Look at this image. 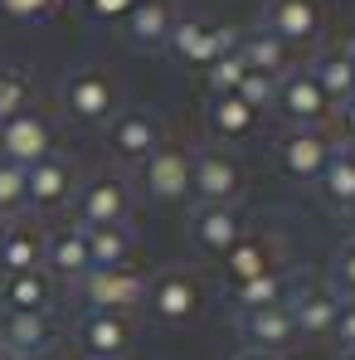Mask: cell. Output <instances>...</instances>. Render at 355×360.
Listing matches in <instances>:
<instances>
[{
  "instance_id": "60d3db41",
  "label": "cell",
  "mask_w": 355,
  "mask_h": 360,
  "mask_svg": "<svg viewBox=\"0 0 355 360\" xmlns=\"http://www.w3.org/2000/svg\"><path fill=\"white\" fill-rule=\"evenodd\" d=\"M5 234H10V229H5V219H0V243H5Z\"/></svg>"
},
{
  "instance_id": "e575fe53",
  "label": "cell",
  "mask_w": 355,
  "mask_h": 360,
  "mask_svg": "<svg viewBox=\"0 0 355 360\" xmlns=\"http://www.w3.org/2000/svg\"><path fill=\"white\" fill-rule=\"evenodd\" d=\"M331 336H336V346H341V356L355 351V302L351 307H341V316H336V326H331Z\"/></svg>"
},
{
  "instance_id": "ffe728a7",
  "label": "cell",
  "mask_w": 355,
  "mask_h": 360,
  "mask_svg": "<svg viewBox=\"0 0 355 360\" xmlns=\"http://www.w3.org/2000/svg\"><path fill=\"white\" fill-rule=\"evenodd\" d=\"M171 5L166 0H141V5H131V15H127V34H131V44L136 49H161L166 39H171Z\"/></svg>"
},
{
  "instance_id": "484cf974",
  "label": "cell",
  "mask_w": 355,
  "mask_h": 360,
  "mask_svg": "<svg viewBox=\"0 0 355 360\" xmlns=\"http://www.w3.org/2000/svg\"><path fill=\"white\" fill-rule=\"evenodd\" d=\"M316 185H321V200L331 205V210H351L355 205V166L341 156V146H336V156L321 166V176H316Z\"/></svg>"
},
{
  "instance_id": "7bdbcfd3",
  "label": "cell",
  "mask_w": 355,
  "mask_h": 360,
  "mask_svg": "<svg viewBox=\"0 0 355 360\" xmlns=\"http://www.w3.org/2000/svg\"><path fill=\"white\" fill-rule=\"evenodd\" d=\"M0 360H10V356H5V351H0Z\"/></svg>"
},
{
  "instance_id": "d6986e66",
  "label": "cell",
  "mask_w": 355,
  "mask_h": 360,
  "mask_svg": "<svg viewBox=\"0 0 355 360\" xmlns=\"http://www.w3.org/2000/svg\"><path fill=\"white\" fill-rule=\"evenodd\" d=\"M88 243V268H127L136 253V234L131 224H108V229H83Z\"/></svg>"
},
{
  "instance_id": "603a6c76",
  "label": "cell",
  "mask_w": 355,
  "mask_h": 360,
  "mask_svg": "<svg viewBox=\"0 0 355 360\" xmlns=\"http://www.w3.org/2000/svg\"><path fill=\"white\" fill-rule=\"evenodd\" d=\"M311 78H316V88L331 98V108L346 103V98H355V59H351V49L321 54V59L311 63Z\"/></svg>"
},
{
  "instance_id": "b9f144b4",
  "label": "cell",
  "mask_w": 355,
  "mask_h": 360,
  "mask_svg": "<svg viewBox=\"0 0 355 360\" xmlns=\"http://www.w3.org/2000/svg\"><path fill=\"white\" fill-rule=\"evenodd\" d=\"M341 360H355V351H346V356H341Z\"/></svg>"
},
{
  "instance_id": "ab89813d",
  "label": "cell",
  "mask_w": 355,
  "mask_h": 360,
  "mask_svg": "<svg viewBox=\"0 0 355 360\" xmlns=\"http://www.w3.org/2000/svg\"><path fill=\"white\" fill-rule=\"evenodd\" d=\"M346 229H351V234H355V205H351V210H346Z\"/></svg>"
},
{
  "instance_id": "8d00e7d4",
  "label": "cell",
  "mask_w": 355,
  "mask_h": 360,
  "mask_svg": "<svg viewBox=\"0 0 355 360\" xmlns=\"http://www.w3.org/2000/svg\"><path fill=\"white\" fill-rule=\"evenodd\" d=\"M127 5H131V0H93V10H98V15H122Z\"/></svg>"
},
{
  "instance_id": "74e56055",
  "label": "cell",
  "mask_w": 355,
  "mask_h": 360,
  "mask_svg": "<svg viewBox=\"0 0 355 360\" xmlns=\"http://www.w3.org/2000/svg\"><path fill=\"white\" fill-rule=\"evenodd\" d=\"M234 360H278V356H268V351H238Z\"/></svg>"
},
{
  "instance_id": "ac0fdd59",
  "label": "cell",
  "mask_w": 355,
  "mask_h": 360,
  "mask_svg": "<svg viewBox=\"0 0 355 360\" xmlns=\"http://www.w3.org/2000/svg\"><path fill=\"white\" fill-rule=\"evenodd\" d=\"M341 307H346V302L336 297V292H321V288H302V292L288 302L297 336H331V326H336Z\"/></svg>"
},
{
  "instance_id": "7402d4cb",
  "label": "cell",
  "mask_w": 355,
  "mask_h": 360,
  "mask_svg": "<svg viewBox=\"0 0 355 360\" xmlns=\"http://www.w3.org/2000/svg\"><path fill=\"white\" fill-rule=\"evenodd\" d=\"M288 288H292V278L283 273V268H273V273H263V278H248V283H238L229 288V302H234V311H263V307H283L288 297Z\"/></svg>"
},
{
  "instance_id": "cb8c5ba5",
  "label": "cell",
  "mask_w": 355,
  "mask_h": 360,
  "mask_svg": "<svg viewBox=\"0 0 355 360\" xmlns=\"http://www.w3.org/2000/svg\"><path fill=\"white\" fill-rule=\"evenodd\" d=\"M0 311H30V316H44L49 311V283L39 273H15L0 283Z\"/></svg>"
},
{
  "instance_id": "3957f363",
  "label": "cell",
  "mask_w": 355,
  "mask_h": 360,
  "mask_svg": "<svg viewBox=\"0 0 355 360\" xmlns=\"http://www.w3.org/2000/svg\"><path fill=\"white\" fill-rule=\"evenodd\" d=\"M141 190L156 205H185L190 200V156L176 146H156L141 161Z\"/></svg>"
},
{
  "instance_id": "2e32d148",
  "label": "cell",
  "mask_w": 355,
  "mask_h": 360,
  "mask_svg": "<svg viewBox=\"0 0 355 360\" xmlns=\"http://www.w3.org/2000/svg\"><path fill=\"white\" fill-rule=\"evenodd\" d=\"M234 326H238V336L248 341V351H268V356L283 351V346L297 336L288 302H283V307H263V311H243Z\"/></svg>"
},
{
  "instance_id": "8fae6325",
  "label": "cell",
  "mask_w": 355,
  "mask_h": 360,
  "mask_svg": "<svg viewBox=\"0 0 355 360\" xmlns=\"http://www.w3.org/2000/svg\"><path fill=\"white\" fill-rule=\"evenodd\" d=\"M166 49L185 63H200V68H209V63L219 59V54H229L238 49V34L234 30H205L200 20H176L171 25V39H166Z\"/></svg>"
},
{
  "instance_id": "e0dca14e",
  "label": "cell",
  "mask_w": 355,
  "mask_h": 360,
  "mask_svg": "<svg viewBox=\"0 0 355 360\" xmlns=\"http://www.w3.org/2000/svg\"><path fill=\"white\" fill-rule=\"evenodd\" d=\"M263 30L278 34L283 44H306V39H316L321 15H316L311 0H268V10H263Z\"/></svg>"
},
{
  "instance_id": "4316f807",
  "label": "cell",
  "mask_w": 355,
  "mask_h": 360,
  "mask_svg": "<svg viewBox=\"0 0 355 360\" xmlns=\"http://www.w3.org/2000/svg\"><path fill=\"white\" fill-rule=\"evenodd\" d=\"M238 54H243V63H248L253 73L278 78V73H283V63H288V44H283L278 34H268V30H253L248 39H238Z\"/></svg>"
},
{
  "instance_id": "9c48e42d",
  "label": "cell",
  "mask_w": 355,
  "mask_h": 360,
  "mask_svg": "<svg viewBox=\"0 0 355 360\" xmlns=\"http://www.w3.org/2000/svg\"><path fill=\"white\" fill-rule=\"evenodd\" d=\"M127 180L98 176L78 190V229H108V224H127Z\"/></svg>"
},
{
  "instance_id": "1f68e13d",
  "label": "cell",
  "mask_w": 355,
  "mask_h": 360,
  "mask_svg": "<svg viewBox=\"0 0 355 360\" xmlns=\"http://www.w3.org/2000/svg\"><path fill=\"white\" fill-rule=\"evenodd\" d=\"M25 98H30V88H25V73H10V68H0V127L10 117H20L25 112Z\"/></svg>"
},
{
  "instance_id": "5bb4252c",
  "label": "cell",
  "mask_w": 355,
  "mask_h": 360,
  "mask_svg": "<svg viewBox=\"0 0 355 360\" xmlns=\"http://www.w3.org/2000/svg\"><path fill=\"white\" fill-rule=\"evenodd\" d=\"M73 336H78L88 360H117L131 346V331H127V321L117 311H83L73 321Z\"/></svg>"
},
{
  "instance_id": "6da1fadb",
  "label": "cell",
  "mask_w": 355,
  "mask_h": 360,
  "mask_svg": "<svg viewBox=\"0 0 355 360\" xmlns=\"http://www.w3.org/2000/svg\"><path fill=\"white\" fill-rule=\"evenodd\" d=\"M146 273H136V268H88L73 288H78V297L88 311H131V307H141L146 302Z\"/></svg>"
},
{
  "instance_id": "f1b7e54d",
  "label": "cell",
  "mask_w": 355,
  "mask_h": 360,
  "mask_svg": "<svg viewBox=\"0 0 355 360\" xmlns=\"http://www.w3.org/2000/svg\"><path fill=\"white\" fill-rule=\"evenodd\" d=\"M224 273H229V283H248V278H263V273H273V258H268V243H258V239H243L224 258Z\"/></svg>"
},
{
  "instance_id": "836d02e7",
  "label": "cell",
  "mask_w": 355,
  "mask_h": 360,
  "mask_svg": "<svg viewBox=\"0 0 355 360\" xmlns=\"http://www.w3.org/2000/svg\"><path fill=\"white\" fill-rule=\"evenodd\" d=\"M331 292L341 302H355V239L336 253V263H331Z\"/></svg>"
},
{
  "instance_id": "ee69618b",
  "label": "cell",
  "mask_w": 355,
  "mask_h": 360,
  "mask_svg": "<svg viewBox=\"0 0 355 360\" xmlns=\"http://www.w3.org/2000/svg\"><path fill=\"white\" fill-rule=\"evenodd\" d=\"M351 59H355V44H351Z\"/></svg>"
},
{
  "instance_id": "4dcf8cb0",
  "label": "cell",
  "mask_w": 355,
  "mask_h": 360,
  "mask_svg": "<svg viewBox=\"0 0 355 360\" xmlns=\"http://www.w3.org/2000/svg\"><path fill=\"white\" fill-rule=\"evenodd\" d=\"M238 98L253 108V112H268V108H278V78H268V73H243V83L234 88Z\"/></svg>"
},
{
  "instance_id": "30bf717a",
  "label": "cell",
  "mask_w": 355,
  "mask_h": 360,
  "mask_svg": "<svg viewBox=\"0 0 355 360\" xmlns=\"http://www.w3.org/2000/svg\"><path fill=\"white\" fill-rule=\"evenodd\" d=\"M0 156L5 161H15V166H34V161H44V156H54V131H49V122L34 117V112H20V117H10L0 127Z\"/></svg>"
},
{
  "instance_id": "5b68a950",
  "label": "cell",
  "mask_w": 355,
  "mask_h": 360,
  "mask_svg": "<svg viewBox=\"0 0 355 360\" xmlns=\"http://www.w3.org/2000/svg\"><path fill=\"white\" fill-rule=\"evenodd\" d=\"M190 239H195L200 253H209V258H229L238 243H243V214H238L234 205H195Z\"/></svg>"
},
{
  "instance_id": "7a4b0ae2",
  "label": "cell",
  "mask_w": 355,
  "mask_h": 360,
  "mask_svg": "<svg viewBox=\"0 0 355 360\" xmlns=\"http://www.w3.org/2000/svg\"><path fill=\"white\" fill-rule=\"evenodd\" d=\"M190 195H195V205H234V195H238L234 156L214 151V146H200L190 156Z\"/></svg>"
},
{
  "instance_id": "44dd1931",
  "label": "cell",
  "mask_w": 355,
  "mask_h": 360,
  "mask_svg": "<svg viewBox=\"0 0 355 360\" xmlns=\"http://www.w3.org/2000/svg\"><path fill=\"white\" fill-rule=\"evenodd\" d=\"M44 263H49L54 278L78 283V278L88 273V243H83V229H78V224H73V229H59L54 239L44 243Z\"/></svg>"
},
{
  "instance_id": "f546056e",
  "label": "cell",
  "mask_w": 355,
  "mask_h": 360,
  "mask_svg": "<svg viewBox=\"0 0 355 360\" xmlns=\"http://www.w3.org/2000/svg\"><path fill=\"white\" fill-rule=\"evenodd\" d=\"M243 73H248V63H243V54H238V49L219 54V59L205 68V88H209V98H224V93H234L238 83H243Z\"/></svg>"
},
{
  "instance_id": "83f0119b",
  "label": "cell",
  "mask_w": 355,
  "mask_h": 360,
  "mask_svg": "<svg viewBox=\"0 0 355 360\" xmlns=\"http://www.w3.org/2000/svg\"><path fill=\"white\" fill-rule=\"evenodd\" d=\"M39 258H44V243L34 239V234H25V229H10L5 243H0V268H5V278H15V273H39Z\"/></svg>"
},
{
  "instance_id": "f35d334b",
  "label": "cell",
  "mask_w": 355,
  "mask_h": 360,
  "mask_svg": "<svg viewBox=\"0 0 355 360\" xmlns=\"http://www.w3.org/2000/svg\"><path fill=\"white\" fill-rule=\"evenodd\" d=\"M341 156H346V161L355 166V141H341Z\"/></svg>"
},
{
  "instance_id": "d6a6232c",
  "label": "cell",
  "mask_w": 355,
  "mask_h": 360,
  "mask_svg": "<svg viewBox=\"0 0 355 360\" xmlns=\"http://www.w3.org/2000/svg\"><path fill=\"white\" fill-rule=\"evenodd\" d=\"M20 205H25V166L0 156V219L5 210H20Z\"/></svg>"
},
{
  "instance_id": "4fadbf2b",
  "label": "cell",
  "mask_w": 355,
  "mask_h": 360,
  "mask_svg": "<svg viewBox=\"0 0 355 360\" xmlns=\"http://www.w3.org/2000/svg\"><path fill=\"white\" fill-rule=\"evenodd\" d=\"M54 346V326L49 316H30V311H0V351L10 360H44Z\"/></svg>"
},
{
  "instance_id": "7c38bea8",
  "label": "cell",
  "mask_w": 355,
  "mask_h": 360,
  "mask_svg": "<svg viewBox=\"0 0 355 360\" xmlns=\"http://www.w3.org/2000/svg\"><path fill=\"white\" fill-rule=\"evenodd\" d=\"M108 146L117 151L122 161H146L156 146H161V127H156V117L146 112V108H127V112H112V122H108Z\"/></svg>"
},
{
  "instance_id": "d4e9b609",
  "label": "cell",
  "mask_w": 355,
  "mask_h": 360,
  "mask_svg": "<svg viewBox=\"0 0 355 360\" xmlns=\"http://www.w3.org/2000/svg\"><path fill=\"white\" fill-rule=\"evenodd\" d=\"M205 122H209V131L214 136H248L253 131V122H258V112L238 98V93H224V98H209V108H205Z\"/></svg>"
},
{
  "instance_id": "9a60e30c",
  "label": "cell",
  "mask_w": 355,
  "mask_h": 360,
  "mask_svg": "<svg viewBox=\"0 0 355 360\" xmlns=\"http://www.w3.org/2000/svg\"><path fill=\"white\" fill-rule=\"evenodd\" d=\"M278 112L288 117V127H316L331 112V98L316 88L311 73H288L278 83Z\"/></svg>"
},
{
  "instance_id": "d590c367",
  "label": "cell",
  "mask_w": 355,
  "mask_h": 360,
  "mask_svg": "<svg viewBox=\"0 0 355 360\" xmlns=\"http://www.w3.org/2000/svg\"><path fill=\"white\" fill-rule=\"evenodd\" d=\"M336 108H341V127H346V141H355V98L336 103Z\"/></svg>"
},
{
  "instance_id": "8992f818",
  "label": "cell",
  "mask_w": 355,
  "mask_h": 360,
  "mask_svg": "<svg viewBox=\"0 0 355 360\" xmlns=\"http://www.w3.org/2000/svg\"><path fill=\"white\" fill-rule=\"evenodd\" d=\"M63 108H68L73 122H112V112H117V93H112L108 73L78 68V73H68V83H63Z\"/></svg>"
},
{
  "instance_id": "277c9868",
  "label": "cell",
  "mask_w": 355,
  "mask_h": 360,
  "mask_svg": "<svg viewBox=\"0 0 355 360\" xmlns=\"http://www.w3.org/2000/svg\"><path fill=\"white\" fill-rule=\"evenodd\" d=\"M331 156H336V141H326L321 127H288L278 136V166L292 180H316Z\"/></svg>"
},
{
  "instance_id": "52a82bcc",
  "label": "cell",
  "mask_w": 355,
  "mask_h": 360,
  "mask_svg": "<svg viewBox=\"0 0 355 360\" xmlns=\"http://www.w3.org/2000/svg\"><path fill=\"white\" fill-rule=\"evenodd\" d=\"M146 302H151L156 321L185 326V321L195 316V307H200V283H195V273H185V268L156 273V278L146 283Z\"/></svg>"
},
{
  "instance_id": "ba28073f",
  "label": "cell",
  "mask_w": 355,
  "mask_h": 360,
  "mask_svg": "<svg viewBox=\"0 0 355 360\" xmlns=\"http://www.w3.org/2000/svg\"><path fill=\"white\" fill-rule=\"evenodd\" d=\"M73 185H78L73 161L54 151V156H44L25 171V205L30 210H59V205L73 200Z\"/></svg>"
}]
</instances>
